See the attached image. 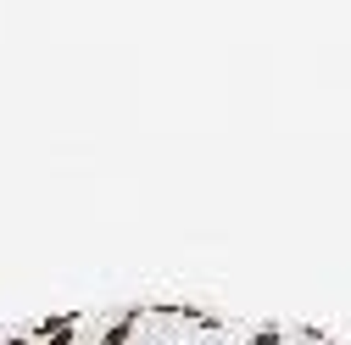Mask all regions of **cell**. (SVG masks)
Instances as JSON below:
<instances>
[{
    "label": "cell",
    "mask_w": 351,
    "mask_h": 345,
    "mask_svg": "<svg viewBox=\"0 0 351 345\" xmlns=\"http://www.w3.org/2000/svg\"><path fill=\"white\" fill-rule=\"evenodd\" d=\"M279 340H285L279 329H262V334H251V345H279Z\"/></svg>",
    "instance_id": "6da1fadb"
}]
</instances>
